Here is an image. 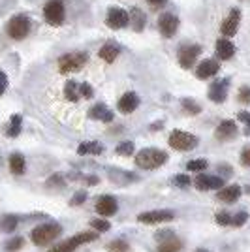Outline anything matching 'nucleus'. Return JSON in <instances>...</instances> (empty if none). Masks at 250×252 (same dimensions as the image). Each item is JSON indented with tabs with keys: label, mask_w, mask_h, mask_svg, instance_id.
Masks as SVG:
<instances>
[{
	"label": "nucleus",
	"mask_w": 250,
	"mask_h": 252,
	"mask_svg": "<svg viewBox=\"0 0 250 252\" xmlns=\"http://www.w3.org/2000/svg\"><path fill=\"white\" fill-rule=\"evenodd\" d=\"M167 162V153L160 149H141L136 155V166L141 169H156Z\"/></svg>",
	"instance_id": "nucleus-1"
},
{
	"label": "nucleus",
	"mask_w": 250,
	"mask_h": 252,
	"mask_svg": "<svg viewBox=\"0 0 250 252\" xmlns=\"http://www.w3.org/2000/svg\"><path fill=\"white\" fill-rule=\"evenodd\" d=\"M61 224H55V222H49V224H42L38 228L32 230V243L38 245V247H43V245H49L51 241H55L59 235H61Z\"/></svg>",
	"instance_id": "nucleus-2"
},
{
	"label": "nucleus",
	"mask_w": 250,
	"mask_h": 252,
	"mask_svg": "<svg viewBox=\"0 0 250 252\" xmlns=\"http://www.w3.org/2000/svg\"><path fill=\"white\" fill-rule=\"evenodd\" d=\"M89 61V55L83 51H73L66 53L59 59V70L62 74H72V72H79Z\"/></svg>",
	"instance_id": "nucleus-3"
},
{
	"label": "nucleus",
	"mask_w": 250,
	"mask_h": 252,
	"mask_svg": "<svg viewBox=\"0 0 250 252\" xmlns=\"http://www.w3.org/2000/svg\"><path fill=\"white\" fill-rule=\"evenodd\" d=\"M96 237H98L96 231H83V233H77V235H73V237H70V239H66V241L55 245L53 249H49V252H73L77 247H81V245H85V243L94 241Z\"/></svg>",
	"instance_id": "nucleus-4"
},
{
	"label": "nucleus",
	"mask_w": 250,
	"mask_h": 252,
	"mask_svg": "<svg viewBox=\"0 0 250 252\" xmlns=\"http://www.w3.org/2000/svg\"><path fill=\"white\" fill-rule=\"evenodd\" d=\"M169 147L175 149V151H192V149L198 145V137L194 134H188L183 130H173L169 134Z\"/></svg>",
	"instance_id": "nucleus-5"
},
{
	"label": "nucleus",
	"mask_w": 250,
	"mask_h": 252,
	"mask_svg": "<svg viewBox=\"0 0 250 252\" xmlns=\"http://www.w3.org/2000/svg\"><path fill=\"white\" fill-rule=\"evenodd\" d=\"M6 31H8V36L13 38V40H23L31 32V19L27 15H15V17L10 19Z\"/></svg>",
	"instance_id": "nucleus-6"
},
{
	"label": "nucleus",
	"mask_w": 250,
	"mask_h": 252,
	"mask_svg": "<svg viewBox=\"0 0 250 252\" xmlns=\"http://www.w3.org/2000/svg\"><path fill=\"white\" fill-rule=\"evenodd\" d=\"M43 17L51 27H59L64 23L66 11H64V2L62 0H49L43 8Z\"/></svg>",
	"instance_id": "nucleus-7"
},
{
	"label": "nucleus",
	"mask_w": 250,
	"mask_h": 252,
	"mask_svg": "<svg viewBox=\"0 0 250 252\" xmlns=\"http://www.w3.org/2000/svg\"><path fill=\"white\" fill-rule=\"evenodd\" d=\"M105 23H107L109 29H115V31L126 29V27L130 25V15H128V11H125L123 8H109L107 17H105Z\"/></svg>",
	"instance_id": "nucleus-8"
},
{
	"label": "nucleus",
	"mask_w": 250,
	"mask_h": 252,
	"mask_svg": "<svg viewBox=\"0 0 250 252\" xmlns=\"http://www.w3.org/2000/svg\"><path fill=\"white\" fill-rule=\"evenodd\" d=\"M156 239L160 241L158 245V252H179L183 249V243L171 233V230H164L156 233Z\"/></svg>",
	"instance_id": "nucleus-9"
},
{
	"label": "nucleus",
	"mask_w": 250,
	"mask_h": 252,
	"mask_svg": "<svg viewBox=\"0 0 250 252\" xmlns=\"http://www.w3.org/2000/svg\"><path fill=\"white\" fill-rule=\"evenodd\" d=\"M175 219V213L173 211H147V213H141L137 217V222L141 224H162V222H169Z\"/></svg>",
	"instance_id": "nucleus-10"
},
{
	"label": "nucleus",
	"mask_w": 250,
	"mask_h": 252,
	"mask_svg": "<svg viewBox=\"0 0 250 252\" xmlns=\"http://www.w3.org/2000/svg\"><path fill=\"white\" fill-rule=\"evenodd\" d=\"M158 31L164 38H173L179 31V19L173 13H162L158 17Z\"/></svg>",
	"instance_id": "nucleus-11"
},
{
	"label": "nucleus",
	"mask_w": 250,
	"mask_h": 252,
	"mask_svg": "<svg viewBox=\"0 0 250 252\" xmlns=\"http://www.w3.org/2000/svg\"><path fill=\"white\" fill-rule=\"evenodd\" d=\"M199 53H201V47L199 45H183L181 49H179V64L188 70L190 66H194L196 63V59L199 57Z\"/></svg>",
	"instance_id": "nucleus-12"
},
{
	"label": "nucleus",
	"mask_w": 250,
	"mask_h": 252,
	"mask_svg": "<svg viewBox=\"0 0 250 252\" xmlns=\"http://www.w3.org/2000/svg\"><path fill=\"white\" fill-rule=\"evenodd\" d=\"M239 23H241V10L239 8H233V10L229 11L228 19L222 23V27H220V32L229 38V36H235V32L239 29Z\"/></svg>",
	"instance_id": "nucleus-13"
},
{
	"label": "nucleus",
	"mask_w": 250,
	"mask_h": 252,
	"mask_svg": "<svg viewBox=\"0 0 250 252\" xmlns=\"http://www.w3.org/2000/svg\"><path fill=\"white\" fill-rule=\"evenodd\" d=\"M194 183H196L198 190H220V187H224V179L222 177L205 175V173H199Z\"/></svg>",
	"instance_id": "nucleus-14"
},
{
	"label": "nucleus",
	"mask_w": 250,
	"mask_h": 252,
	"mask_svg": "<svg viewBox=\"0 0 250 252\" xmlns=\"http://www.w3.org/2000/svg\"><path fill=\"white\" fill-rule=\"evenodd\" d=\"M117 209H119V205L113 196H100L96 201V213L100 217H111L117 213Z\"/></svg>",
	"instance_id": "nucleus-15"
},
{
	"label": "nucleus",
	"mask_w": 250,
	"mask_h": 252,
	"mask_svg": "<svg viewBox=\"0 0 250 252\" xmlns=\"http://www.w3.org/2000/svg\"><path fill=\"white\" fill-rule=\"evenodd\" d=\"M235 136H237V125L233 121H222L217 126V130H215V137L219 141H229V139H233Z\"/></svg>",
	"instance_id": "nucleus-16"
},
{
	"label": "nucleus",
	"mask_w": 250,
	"mask_h": 252,
	"mask_svg": "<svg viewBox=\"0 0 250 252\" xmlns=\"http://www.w3.org/2000/svg\"><path fill=\"white\" fill-rule=\"evenodd\" d=\"M228 79H220V81H215L209 89V98L215 102V104H222L228 96Z\"/></svg>",
	"instance_id": "nucleus-17"
},
{
	"label": "nucleus",
	"mask_w": 250,
	"mask_h": 252,
	"mask_svg": "<svg viewBox=\"0 0 250 252\" xmlns=\"http://www.w3.org/2000/svg\"><path fill=\"white\" fill-rule=\"evenodd\" d=\"M219 70H220L219 61H215V59H205V61L198 66L196 75H198V79H209V77L219 74Z\"/></svg>",
	"instance_id": "nucleus-18"
},
{
	"label": "nucleus",
	"mask_w": 250,
	"mask_h": 252,
	"mask_svg": "<svg viewBox=\"0 0 250 252\" xmlns=\"http://www.w3.org/2000/svg\"><path fill=\"white\" fill-rule=\"evenodd\" d=\"M137 105H139V96H137L136 93H126V94L119 100V111L128 115V113L136 111Z\"/></svg>",
	"instance_id": "nucleus-19"
},
{
	"label": "nucleus",
	"mask_w": 250,
	"mask_h": 252,
	"mask_svg": "<svg viewBox=\"0 0 250 252\" xmlns=\"http://www.w3.org/2000/svg\"><path fill=\"white\" fill-rule=\"evenodd\" d=\"M217 55L220 57V61H229L235 55V45L228 38H220L217 40Z\"/></svg>",
	"instance_id": "nucleus-20"
},
{
	"label": "nucleus",
	"mask_w": 250,
	"mask_h": 252,
	"mask_svg": "<svg viewBox=\"0 0 250 252\" xmlns=\"http://www.w3.org/2000/svg\"><path fill=\"white\" fill-rule=\"evenodd\" d=\"M89 117H91V119H96V121L111 123V121H113V111H109L105 104H96V105H93V107H91Z\"/></svg>",
	"instance_id": "nucleus-21"
},
{
	"label": "nucleus",
	"mask_w": 250,
	"mask_h": 252,
	"mask_svg": "<svg viewBox=\"0 0 250 252\" xmlns=\"http://www.w3.org/2000/svg\"><path fill=\"white\" fill-rule=\"evenodd\" d=\"M239 196H241L239 185H229V187H224V189L219 190V201L231 203V201L239 200Z\"/></svg>",
	"instance_id": "nucleus-22"
},
{
	"label": "nucleus",
	"mask_w": 250,
	"mask_h": 252,
	"mask_svg": "<svg viewBox=\"0 0 250 252\" xmlns=\"http://www.w3.org/2000/svg\"><path fill=\"white\" fill-rule=\"evenodd\" d=\"M98 57L105 63H115V59L119 57V47L115 43H105L104 47L98 51Z\"/></svg>",
	"instance_id": "nucleus-23"
},
{
	"label": "nucleus",
	"mask_w": 250,
	"mask_h": 252,
	"mask_svg": "<svg viewBox=\"0 0 250 252\" xmlns=\"http://www.w3.org/2000/svg\"><path fill=\"white\" fill-rule=\"evenodd\" d=\"M130 25L134 27V31L136 32H141L143 31V27H145V15H143V11L139 10V8H134V10H130Z\"/></svg>",
	"instance_id": "nucleus-24"
},
{
	"label": "nucleus",
	"mask_w": 250,
	"mask_h": 252,
	"mask_svg": "<svg viewBox=\"0 0 250 252\" xmlns=\"http://www.w3.org/2000/svg\"><path fill=\"white\" fill-rule=\"evenodd\" d=\"M77 153L83 157V155H100L104 153V145H100L98 141H87V143H81L77 147Z\"/></svg>",
	"instance_id": "nucleus-25"
},
{
	"label": "nucleus",
	"mask_w": 250,
	"mask_h": 252,
	"mask_svg": "<svg viewBox=\"0 0 250 252\" xmlns=\"http://www.w3.org/2000/svg\"><path fill=\"white\" fill-rule=\"evenodd\" d=\"M64 96L70 100V102H77L81 96H79V85L75 81H68L64 85Z\"/></svg>",
	"instance_id": "nucleus-26"
},
{
	"label": "nucleus",
	"mask_w": 250,
	"mask_h": 252,
	"mask_svg": "<svg viewBox=\"0 0 250 252\" xmlns=\"http://www.w3.org/2000/svg\"><path fill=\"white\" fill-rule=\"evenodd\" d=\"M10 169L15 173V175H21V173H25V158L21 157V155H11L10 157Z\"/></svg>",
	"instance_id": "nucleus-27"
},
{
	"label": "nucleus",
	"mask_w": 250,
	"mask_h": 252,
	"mask_svg": "<svg viewBox=\"0 0 250 252\" xmlns=\"http://www.w3.org/2000/svg\"><path fill=\"white\" fill-rule=\"evenodd\" d=\"M21 123H23L21 115H13V117L10 119V126H8L6 134H8L10 137L19 136V132H21Z\"/></svg>",
	"instance_id": "nucleus-28"
},
{
	"label": "nucleus",
	"mask_w": 250,
	"mask_h": 252,
	"mask_svg": "<svg viewBox=\"0 0 250 252\" xmlns=\"http://www.w3.org/2000/svg\"><path fill=\"white\" fill-rule=\"evenodd\" d=\"M107 251L109 252H130V245L123 239H115L107 245Z\"/></svg>",
	"instance_id": "nucleus-29"
},
{
	"label": "nucleus",
	"mask_w": 250,
	"mask_h": 252,
	"mask_svg": "<svg viewBox=\"0 0 250 252\" xmlns=\"http://www.w3.org/2000/svg\"><path fill=\"white\" fill-rule=\"evenodd\" d=\"M117 155H121V157H132L134 155V143L132 141H123L121 145H117Z\"/></svg>",
	"instance_id": "nucleus-30"
},
{
	"label": "nucleus",
	"mask_w": 250,
	"mask_h": 252,
	"mask_svg": "<svg viewBox=\"0 0 250 252\" xmlns=\"http://www.w3.org/2000/svg\"><path fill=\"white\" fill-rule=\"evenodd\" d=\"M181 104H183V109H185L187 113H190V115H198L199 111H201V107H199L194 100H188V98H185Z\"/></svg>",
	"instance_id": "nucleus-31"
},
{
	"label": "nucleus",
	"mask_w": 250,
	"mask_h": 252,
	"mask_svg": "<svg viewBox=\"0 0 250 252\" xmlns=\"http://www.w3.org/2000/svg\"><path fill=\"white\" fill-rule=\"evenodd\" d=\"M188 171H205L207 169V160H190L187 164Z\"/></svg>",
	"instance_id": "nucleus-32"
},
{
	"label": "nucleus",
	"mask_w": 250,
	"mask_h": 252,
	"mask_svg": "<svg viewBox=\"0 0 250 252\" xmlns=\"http://www.w3.org/2000/svg\"><path fill=\"white\" fill-rule=\"evenodd\" d=\"M23 245H25V239H23V237H15V239H11V241L6 243V251H8V252H17Z\"/></svg>",
	"instance_id": "nucleus-33"
},
{
	"label": "nucleus",
	"mask_w": 250,
	"mask_h": 252,
	"mask_svg": "<svg viewBox=\"0 0 250 252\" xmlns=\"http://www.w3.org/2000/svg\"><path fill=\"white\" fill-rule=\"evenodd\" d=\"M91 226H93L96 231H107L111 228V224L105 220V219H96V220L91 222Z\"/></svg>",
	"instance_id": "nucleus-34"
},
{
	"label": "nucleus",
	"mask_w": 250,
	"mask_h": 252,
	"mask_svg": "<svg viewBox=\"0 0 250 252\" xmlns=\"http://www.w3.org/2000/svg\"><path fill=\"white\" fill-rule=\"evenodd\" d=\"M15 226H17V219H15V217H4V220H2V230L13 231Z\"/></svg>",
	"instance_id": "nucleus-35"
},
{
	"label": "nucleus",
	"mask_w": 250,
	"mask_h": 252,
	"mask_svg": "<svg viewBox=\"0 0 250 252\" xmlns=\"http://www.w3.org/2000/svg\"><path fill=\"white\" fill-rule=\"evenodd\" d=\"M79 96H81V98H93L94 96L93 87L89 83H81L79 85Z\"/></svg>",
	"instance_id": "nucleus-36"
},
{
	"label": "nucleus",
	"mask_w": 250,
	"mask_h": 252,
	"mask_svg": "<svg viewBox=\"0 0 250 252\" xmlns=\"http://www.w3.org/2000/svg\"><path fill=\"white\" fill-rule=\"evenodd\" d=\"M173 183H175L177 187H181V189H187V187H190V177H188V175H175Z\"/></svg>",
	"instance_id": "nucleus-37"
},
{
	"label": "nucleus",
	"mask_w": 250,
	"mask_h": 252,
	"mask_svg": "<svg viewBox=\"0 0 250 252\" xmlns=\"http://www.w3.org/2000/svg\"><path fill=\"white\" fill-rule=\"evenodd\" d=\"M239 102L250 104V87H241L239 89Z\"/></svg>",
	"instance_id": "nucleus-38"
},
{
	"label": "nucleus",
	"mask_w": 250,
	"mask_h": 252,
	"mask_svg": "<svg viewBox=\"0 0 250 252\" xmlns=\"http://www.w3.org/2000/svg\"><path fill=\"white\" fill-rule=\"evenodd\" d=\"M247 220H249V215H247V213H239V215H235V217L231 219V224H233V226H243Z\"/></svg>",
	"instance_id": "nucleus-39"
},
{
	"label": "nucleus",
	"mask_w": 250,
	"mask_h": 252,
	"mask_svg": "<svg viewBox=\"0 0 250 252\" xmlns=\"http://www.w3.org/2000/svg\"><path fill=\"white\" fill-rule=\"evenodd\" d=\"M237 119H239L241 123L247 125V136H250V113L249 111H241L239 115H237Z\"/></svg>",
	"instance_id": "nucleus-40"
},
{
	"label": "nucleus",
	"mask_w": 250,
	"mask_h": 252,
	"mask_svg": "<svg viewBox=\"0 0 250 252\" xmlns=\"http://www.w3.org/2000/svg\"><path fill=\"white\" fill-rule=\"evenodd\" d=\"M217 224L228 226V224H231V217H229L228 213H219V215H217Z\"/></svg>",
	"instance_id": "nucleus-41"
},
{
	"label": "nucleus",
	"mask_w": 250,
	"mask_h": 252,
	"mask_svg": "<svg viewBox=\"0 0 250 252\" xmlns=\"http://www.w3.org/2000/svg\"><path fill=\"white\" fill-rule=\"evenodd\" d=\"M241 162H243V166L250 168V147H247L241 153Z\"/></svg>",
	"instance_id": "nucleus-42"
},
{
	"label": "nucleus",
	"mask_w": 250,
	"mask_h": 252,
	"mask_svg": "<svg viewBox=\"0 0 250 252\" xmlns=\"http://www.w3.org/2000/svg\"><path fill=\"white\" fill-rule=\"evenodd\" d=\"M85 198H87V192H85V190H81V192H77V194L73 196L72 205H79V203H83Z\"/></svg>",
	"instance_id": "nucleus-43"
},
{
	"label": "nucleus",
	"mask_w": 250,
	"mask_h": 252,
	"mask_svg": "<svg viewBox=\"0 0 250 252\" xmlns=\"http://www.w3.org/2000/svg\"><path fill=\"white\" fill-rule=\"evenodd\" d=\"M6 87H8V77H6V74H4V72H0V96L4 94Z\"/></svg>",
	"instance_id": "nucleus-44"
},
{
	"label": "nucleus",
	"mask_w": 250,
	"mask_h": 252,
	"mask_svg": "<svg viewBox=\"0 0 250 252\" xmlns=\"http://www.w3.org/2000/svg\"><path fill=\"white\" fill-rule=\"evenodd\" d=\"M149 4H151L153 8H162V6L167 4V0H149Z\"/></svg>",
	"instance_id": "nucleus-45"
},
{
	"label": "nucleus",
	"mask_w": 250,
	"mask_h": 252,
	"mask_svg": "<svg viewBox=\"0 0 250 252\" xmlns=\"http://www.w3.org/2000/svg\"><path fill=\"white\" fill-rule=\"evenodd\" d=\"M196 252H211V251H207V249H198Z\"/></svg>",
	"instance_id": "nucleus-46"
}]
</instances>
